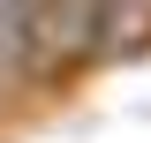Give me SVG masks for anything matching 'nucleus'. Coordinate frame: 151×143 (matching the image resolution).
Returning a JSON list of instances; mask_svg holds the SVG:
<instances>
[{
  "mask_svg": "<svg viewBox=\"0 0 151 143\" xmlns=\"http://www.w3.org/2000/svg\"><path fill=\"white\" fill-rule=\"evenodd\" d=\"M151 45V8H91V53L83 68H113Z\"/></svg>",
  "mask_w": 151,
  "mask_h": 143,
  "instance_id": "1",
  "label": "nucleus"
},
{
  "mask_svg": "<svg viewBox=\"0 0 151 143\" xmlns=\"http://www.w3.org/2000/svg\"><path fill=\"white\" fill-rule=\"evenodd\" d=\"M23 90H45V75H38V53H30V23H23V8H0V106L23 98Z\"/></svg>",
  "mask_w": 151,
  "mask_h": 143,
  "instance_id": "2",
  "label": "nucleus"
}]
</instances>
